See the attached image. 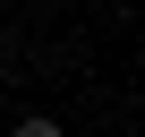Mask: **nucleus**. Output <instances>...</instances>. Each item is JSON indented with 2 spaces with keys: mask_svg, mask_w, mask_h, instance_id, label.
Masks as SVG:
<instances>
[{
  "mask_svg": "<svg viewBox=\"0 0 145 137\" xmlns=\"http://www.w3.org/2000/svg\"><path fill=\"white\" fill-rule=\"evenodd\" d=\"M17 137H68L60 120H17Z\"/></svg>",
  "mask_w": 145,
  "mask_h": 137,
  "instance_id": "f257e3e1",
  "label": "nucleus"
}]
</instances>
